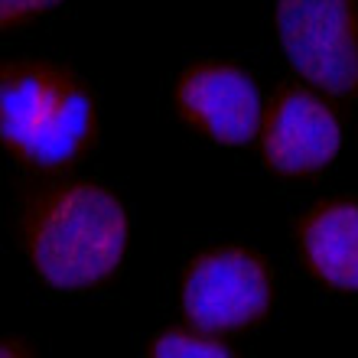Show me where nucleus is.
<instances>
[{
  "label": "nucleus",
  "instance_id": "1",
  "mask_svg": "<svg viewBox=\"0 0 358 358\" xmlns=\"http://www.w3.org/2000/svg\"><path fill=\"white\" fill-rule=\"evenodd\" d=\"M23 251L39 280L88 293L117 277L127 257V208L101 182H66L39 192L20 218Z\"/></svg>",
  "mask_w": 358,
  "mask_h": 358
},
{
  "label": "nucleus",
  "instance_id": "6",
  "mask_svg": "<svg viewBox=\"0 0 358 358\" xmlns=\"http://www.w3.org/2000/svg\"><path fill=\"white\" fill-rule=\"evenodd\" d=\"M176 108L189 127L225 147L255 141L264 121V104L251 76L218 59L196 62L179 76Z\"/></svg>",
  "mask_w": 358,
  "mask_h": 358
},
{
  "label": "nucleus",
  "instance_id": "4",
  "mask_svg": "<svg viewBox=\"0 0 358 358\" xmlns=\"http://www.w3.org/2000/svg\"><path fill=\"white\" fill-rule=\"evenodd\" d=\"M273 29L283 56L310 85L358 98V0H277Z\"/></svg>",
  "mask_w": 358,
  "mask_h": 358
},
{
  "label": "nucleus",
  "instance_id": "2",
  "mask_svg": "<svg viewBox=\"0 0 358 358\" xmlns=\"http://www.w3.org/2000/svg\"><path fill=\"white\" fill-rule=\"evenodd\" d=\"M98 108L72 72L52 62H10L0 76V137L20 163L59 173L94 147Z\"/></svg>",
  "mask_w": 358,
  "mask_h": 358
},
{
  "label": "nucleus",
  "instance_id": "8",
  "mask_svg": "<svg viewBox=\"0 0 358 358\" xmlns=\"http://www.w3.org/2000/svg\"><path fill=\"white\" fill-rule=\"evenodd\" d=\"M143 358H238L228 349L222 336L196 326H173L153 336L150 349Z\"/></svg>",
  "mask_w": 358,
  "mask_h": 358
},
{
  "label": "nucleus",
  "instance_id": "3",
  "mask_svg": "<svg viewBox=\"0 0 358 358\" xmlns=\"http://www.w3.org/2000/svg\"><path fill=\"white\" fill-rule=\"evenodd\" d=\"M273 273L261 255L218 245L196 255L179 280V306L189 326L215 336L255 329L273 306Z\"/></svg>",
  "mask_w": 358,
  "mask_h": 358
},
{
  "label": "nucleus",
  "instance_id": "7",
  "mask_svg": "<svg viewBox=\"0 0 358 358\" xmlns=\"http://www.w3.org/2000/svg\"><path fill=\"white\" fill-rule=\"evenodd\" d=\"M296 251L313 280L339 293H358V202L329 199L303 212L293 228Z\"/></svg>",
  "mask_w": 358,
  "mask_h": 358
},
{
  "label": "nucleus",
  "instance_id": "9",
  "mask_svg": "<svg viewBox=\"0 0 358 358\" xmlns=\"http://www.w3.org/2000/svg\"><path fill=\"white\" fill-rule=\"evenodd\" d=\"M56 3H62V0H0V23H3V29L20 27V23L52 10Z\"/></svg>",
  "mask_w": 358,
  "mask_h": 358
},
{
  "label": "nucleus",
  "instance_id": "10",
  "mask_svg": "<svg viewBox=\"0 0 358 358\" xmlns=\"http://www.w3.org/2000/svg\"><path fill=\"white\" fill-rule=\"evenodd\" d=\"M0 358H36L33 352L27 349V342L23 339H3V345H0Z\"/></svg>",
  "mask_w": 358,
  "mask_h": 358
},
{
  "label": "nucleus",
  "instance_id": "5",
  "mask_svg": "<svg viewBox=\"0 0 358 358\" xmlns=\"http://www.w3.org/2000/svg\"><path fill=\"white\" fill-rule=\"evenodd\" d=\"M257 137L264 163L277 176L306 179L336 160L342 147V121L326 98L310 88L287 85L264 108Z\"/></svg>",
  "mask_w": 358,
  "mask_h": 358
}]
</instances>
